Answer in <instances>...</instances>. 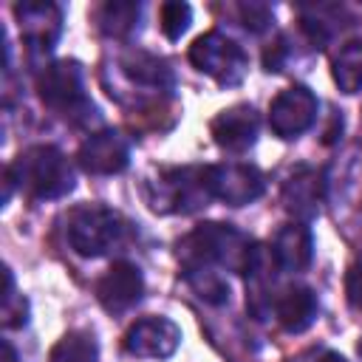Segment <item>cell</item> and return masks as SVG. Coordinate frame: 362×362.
<instances>
[{
  "label": "cell",
  "mask_w": 362,
  "mask_h": 362,
  "mask_svg": "<svg viewBox=\"0 0 362 362\" xmlns=\"http://www.w3.org/2000/svg\"><path fill=\"white\" fill-rule=\"evenodd\" d=\"M122 229L119 212L102 204H85L68 218V243L82 257H99L113 249V243L122 238Z\"/></svg>",
  "instance_id": "277c9868"
},
{
  "label": "cell",
  "mask_w": 362,
  "mask_h": 362,
  "mask_svg": "<svg viewBox=\"0 0 362 362\" xmlns=\"http://www.w3.org/2000/svg\"><path fill=\"white\" fill-rule=\"evenodd\" d=\"M124 74L133 79V82H141V85H153V88H161L170 82V71L161 59L144 54V51H136L124 59Z\"/></svg>",
  "instance_id": "d6986e66"
},
{
  "label": "cell",
  "mask_w": 362,
  "mask_h": 362,
  "mask_svg": "<svg viewBox=\"0 0 362 362\" xmlns=\"http://www.w3.org/2000/svg\"><path fill=\"white\" fill-rule=\"evenodd\" d=\"M317 96L308 88H286L269 105V127L280 139H297L317 122Z\"/></svg>",
  "instance_id": "8992f818"
},
{
  "label": "cell",
  "mask_w": 362,
  "mask_h": 362,
  "mask_svg": "<svg viewBox=\"0 0 362 362\" xmlns=\"http://www.w3.org/2000/svg\"><path fill=\"white\" fill-rule=\"evenodd\" d=\"M252 252H255V246L249 243V238L240 235L229 223H204V226L192 229L178 243V260H181L184 272L212 269V266L246 272Z\"/></svg>",
  "instance_id": "6da1fadb"
},
{
  "label": "cell",
  "mask_w": 362,
  "mask_h": 362,
  "mask_svg": "<svg viewBox=\"0 0 362 362\" xmlns=\"http://www.w3.org/2000/svg\"><path fill=\"white\" fill-rule=\"evenodd\" d=\"M139 20V6L136 3H105L102 11H99V23H102V31L105 34H113V37H124L133 31Z\"/></svg>",
  "instance_id": "ffe728a7"
},
{
  "label": "cell",
  "mask_w": 362,
  "mask_h": 362,
  "mask_svg": "<svg viewBox=\"0 0 362 362\" xmlns=\"http://www.w3.org/2000/svg\"><path fill=\"white\" fill-rule=\"evenodd\" d=\"M359 356H362V339H359Z\"/></svg>",
  "instance_id": "d4e9b609"
},
{
  "label": "cell",
  "mask_w": 362,
  "mask_h": 362,
  "mask_svg": "<svg viewBox=\"0 0 362 362\" xmlns=\"http://www.w3.org/2000/svg\"><path fill=\"white\" fill-rule=\"evenodd\" d=\"M158 20H161L158 25H161L164 37L167 40H178L192 23V8L187 3H164L161 11H158Z\"/></svg>",
  "instance_id": "44dd1931"
},
{
  "label": "cell",
  "mask_w": 362,
  "mask_h": 362,
  "mask_svg": "<svg viewBox=\"0 0 362 362\" xmlns=\"http://www.w3.org/2000/svg\"><path fill=\"white\" fill-rule=\"evenodd\" d=\"M37 90H40V99L71 116L76 107H88V99H85V88H82V71L76 62H54L48 65L40 76H37Z\"/></svg>",
  "instance_id": "52a82bcc"
},
{
  "label": "cell",
  "mask_w": 362,
  "mask_h": 362,
  "mask_svg": "<svg viewBox=\"0 0 362 362\" xmlns=\"http://www.w3.org/2000/svg\"><path fill=\"white\" fill-rule=\"evenodd\" d=\"M212 198V167H173L156 178L150 206L156 212H195Z\"/></svg>",
  "instance_id": "3957f363"
},
{
  "label": "cell",
  "mask_w": 362,
  "mask_h": 362,
  "mask_svg": "<svg viewBox=\"0 0 362 362\" xmlns=\"http://www.w3.org/2000/svg\"><path fill=\"white\" fill-rule=\"evenodd\" d=\"M266 189L263 173L252 164H221L212 167V192L229 206H243L260 198Z\"/></svg>",
  "instance_id": "8fae6325"
},
{
  "label": "cell",
  "mask_w": 362,
  "mask_h": 362,
  "mask_svg": "<svg viewBox=\"0 0 362 362\" xmlns=\"http://www.w3.org/2000/svg\"><path fill=\"white\" fill-rule=\"evenodd\" d=\"M322 201V181L320 173L311 167H300L291 173V178L283 184V204L297 218H311L320 209Z\"/></svg>",
  "instance_id": "5bb4252c"
},
{
  "label": "cell",
  "mask_w": 362,
  "mask_h": 362,
  "mask_svg": "<svg viewBox=\"0 0 362 362\" xmlns=\"http://www.w3.org/2000/svg\"><path fill=\"white\" fill-rule=\"evenodd\" d=\"M181 342V328L167 317H144L136 320L124 334V351L141 359H164L175 354Z\"/></svg>",
  "instance_id": "ba28073f"
},
{
  "label": "cell",
  "mask_w": 362,
  "mask_h": 362,
  "mask_svg": "<svg viewBox=\"0 0 362 362\" xmlns=\"http://www.w3.org/2000/svg\"><path fill=\"white\" fill-rule=\"evenodd\" d=\"M96 359H99L96 339L85 331H71L51 348L48 362H96Z\"/></svg>",
  "instance_id": "ac0fdd59"
},
{
  "label": "cell",
  "mask_w": 362,
  "mask_h": 362,
  "mask_svg": "<svg viewBox=\"0 0 362 362\" xmlns=\"http://www.w3.org/2000/svg\"><path fill=\"white\" fill-rule=\"evenodd\" d=\"M240 14H243V25H246L249 31H263L266 23H269V8H266V6L249 3V6H240Z\"/></svg>",
  "instance_id": "7402d4cb"
},
{
  "label": "cell",
  "mask_w": 362,
  "mask_h": 362,
  "mask_svg": "<svg viewBox=\"0 0 362 362\" xmlns=\"http://www.w3.org/2000/svg\"><path fill=\"white\" fill-rule=\"evenodd\" d=\"M314 362H348V359H345V356H339L337 351H322V354H320Z\"/></svg>",
  "instance_id": "cb8c5ba5"
},
{
  "label": "cell",
  "mask_w": 362,
  "mask_h": 362,
  "mask_svg": "<svg viewBox=\"0 0 362 362\" xmlns=\"http://www.w3.org/2000/svg\"><path fill=\"white\" fill-rule=\"evenodd\" d=\"M272 255L274 263L286 272H303L311 263L314 255V240L305 223H286L277 229L272 240Z\"/></svg>",
  "instance_id": "4fadbf2b"
},
{
  "label": "cell",
  "mask_w": 362,
  "mask_h": 362,
  "mask_svg": "<svg viewBox=\"0 0 362 362\" xmlns=\"http://www.w3.org/2000/svg\"><path fill=\"white\" fill-rule=\"evenodd\" d=\"M14 184L37 201L62 198L74 189V170L68 158L51 144H34L23 150L8 167Z\"/></svg>",
  "instance_id": "7a4b0ae2"
},
{
  "label": "cell",
  "mask_w": 362,
  "mask_h": 362,
  "mask_svg": "<svg viewBox=\"0 0 362 362\" xmlns=\"http://www.w3.org/2000/svg\"><path fill=\"white\" fill-rule=\"evenodd\" d=\"M189 62H192L201 74L212 76L218 85H238V82L243 79L246 68H249L246 51H243L235 40L223 37L221 31H206V34H201V37L189 45Z\"/></svg>",
  "instance_id": "5b68a950"
},
{
  "label": "cell",
  "mask_w": 362,
  "mask_h": 362,
  "mask_svg": "<svg viewBox=\"0 0 362 362\" xmlns=\"http://www.w3.org/2000/svg\"><path fill=\"white\" fill-rule=\"evenodd\" d=\"M348 300L362 308V266L348 272Z\"/></svg>",
  "instance_id": "603a6c76"
},
{
  "label": "cell",
  "mask_w": 362,
  "mask_h": 362,
  "mask_svg": "<svg viewBox=\"0 0 362 362\" xmlns=\"http://www.w3.org/2000/svg\"><path fill=\"white\" fill-rule=\"evenodd\" d=\"M14 14L20 20V28L28 42L51 48V42L59 34V8L51 3H20L14 6Z\"/></svg>",
  "instance_id": "2e32d148"
},
{
  "label": "cell",
  "mask_w": 362,
  "mask_h": 362,
  "mask_svg": "<svg viewBox=\"0 0 362 362\" xmlns=\"http://www.w3.org/2000/svg\"><path fill=\"white\" fill-rule=\"evenodd\" d=\"M209 130H212V139L223 150L243 153V150H249L255 144L257 130H260V119H257V113H255L252 105H232V107L221 110L212 119Z\"/></svg>",
  "instance_id": "7c38bea8"
},
{
  "label": "cell",
  "mask_w": 362,
  "mask_h": 362,
  "mask_svg": "<svg viewBox=\"0 0 362 362\" xmlns=\"http://www.w3.org/2000/svg\"><path fill=\"white\" fill-rule=\"evenodd\" d=\"M331 74H334V82L339 85L342 93L362 90V40L345 42L337 51V57L331 62Z\"/></svg>",
  "instance_id": "e0dca14e"
},
{
  "label": "cell",
  "mask_w": 362,
  "mask_h": 362,
  "mask_svg": "<svg viewBox=\"0 0 362 362\" xmlns=\"http://www.w3.org/2000/svg\"><path fill=\"white\" fill-rule=\"evenodd\" d=\"M76 161L85 173L93 175H113L130 164V141L119 130H99L90 133L76 153Z\"/></svg>",
  "instance_id": "9c48e42d"
},
{
  "label": "cell",
  "mask_w": 362,
  "mask_h": 362,
  "mask_svg": "<svg viewBox=\"0 0 362 362\" xmlns=\"http://www.w3.org/2000/svg\"><path fill=\"white\" fill-rule=\"evenodd\" d=\"M141 291H144V280H141V272L139 266L127 263V260H119L113 263L96 283V300L102 303L105 311L110 314H124L130 311L139 300H141Z\"/></svg>",
  "instance_id": "30bf717a"
},
{
  "label": "cell",
  "mask_w": 362,
  "mask_h": 362,
  "mask_svg": "<svg viewBox=\"0 0 362 362\" xmlns=\"http://www.w3.org/2000/svg\"><path fill=\"white\" fill-rule=\"evenodd\" d=\"M274 314L286 331L300 334L317 317V294L308 286H291L274 300Z\"/></svg>",
  "instance_id": "9a60e30c"
}]
</instances>
